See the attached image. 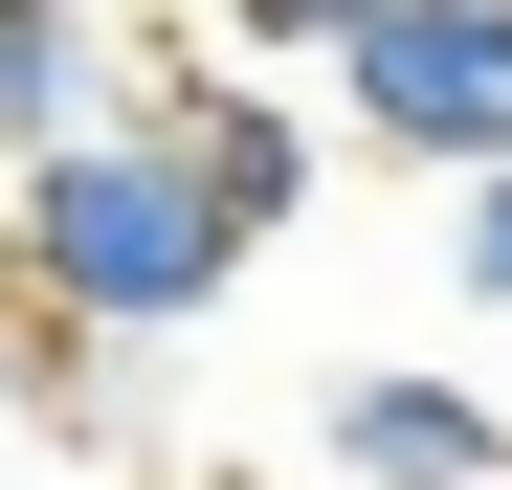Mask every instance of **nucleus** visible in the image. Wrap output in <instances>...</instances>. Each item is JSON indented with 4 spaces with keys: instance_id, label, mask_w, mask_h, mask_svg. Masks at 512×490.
<instances>
[{
    "instance_id": "f257e3e1",
    "label": "nucleus",
    "mask_w": 512,
    "mask_h": 490,
    "mask_svg": "<svg viewBox=\"0 0 512 490\" xmlns=\"http://www.w3.org/2000/svg\"><path fill=\"white\" fill-rule=\"evenodd\" d=\"M223 268H245V245L201 223L179 134H156L134 90H112L90 134H45L23 201H0V290H23L45 335H179V312H223Z\"/></svg>"
},
{
    "instance_id": "f03ea898",
    "label": "nucleus",
    "mask_w": 512,
    "mask_h": 490,
    "mask_svg": "<svg viewBox=\"0 0 512 490\" xmlns=\"http://www.w3.org/2000/svg\"><path fill=\"white\" fill-rule=\"evenodd\" d=\"M334 112H357V156L490 179L512 156V0H357L334 23Z\"/></svg>"
},
{
    "instance_id": "7ed1b4c3",
    "label": "nucleus",
    "mask_w": 512,
    "mask_h": 490,
    "mask_svg": "<svg viewBox=\"0 0 512 490\" xmlns=\"http://www.w3.org/2000/svg\"><path fill=\"white\" fill-rule=\"evenodd\" d=\"M134 112L179 134V179H201V223H223V245H290V201H312V112L268 90V67H156Z\"/></svg>"
},
{
    "instance_id": "20e7f679",
    "label": "nucleus",
    "mask_w": 512,
    "mask_h": 490,
    "mask_svg": "<svg viewBox=\"0 0 512 490\" xmlns=\"http://www.w3.org/2000/svg\"><path fill=\"white\" fill-rule=\"evenodd\" d=\"M312 446H334V490H490L512 468V424H490L468 379H334Z\"/></svg>"
},
{
    "instance_id": "39448f33",
    "label": "nucleus",
    "mask_w": 512,
    "mask_h": 490,
    "mask_svg": "<svg viewBox=\"0 0 512 490\" xmlns=\"http://www.w3.org/2000/svg\"><path fill=\"white\" fill-rule=\"evenodd\" d=\"M112 112V0H0V179Z\"/></svg>"
},
{
    "instance_id": "423d86ee",
    "label": "nucleus",
    "mask_w": 512,
    "mask_h": 490,
    "mask_svg": "<svg viewBox=\"0 0 512 490\" xmlns=\"http://www.w3.org/2000/svg\"><path fill=\"white\" fill-rule=\"evenodd\" d=\"M446 290L512 312V156H490V179H446Z\"/></svg>"
},
{
    "instance_id": "0eeeda50",
    "label": "nucleus",
    "mask_w": 512,
    "mask_h": 490,
    "mask_svg": "<svg viewBox=\"0 0 512 490\" xmlns=\"http://www.w3.org/2000/svg\"><path fill=\"white\" fill-rule=\"evenodd\" d=\"M223 23H245V45H334L357 0H223Z\"/></svg>"
},
{
    "instance_id": "6e6552de",
    "label": "nucleus",
    "mask_w": 512,
    "mask_h": 490,
    "mask_svg": "<svg viewBox=\"0 0 512 490\" xmlns=\"http://www.w3.org/2000/svg\"><path fill=\"white\" fill-rule=\"evenodd\" d=\"M23 357H45V312H23V290H0V401H23Z\"/></svg>"
}]
</instances>
